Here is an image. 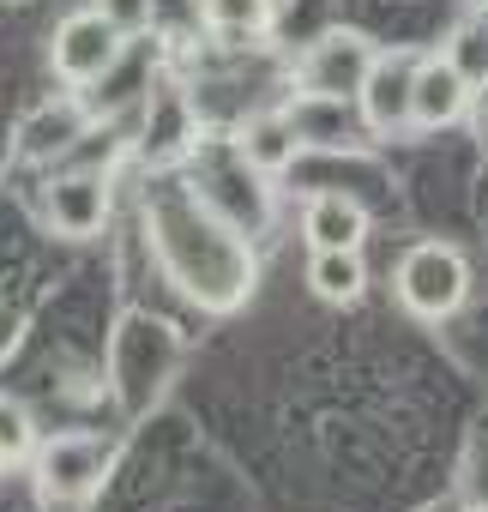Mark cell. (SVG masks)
I'll use <instances>...</instances> for the list:
<instances>
[{
    "instance_id": "3",
    "label": "cell",
    "mask_w": 488,
    "mask_h": 512,
    "mask_svg": "<svg viewBox=\"0 0 488 512\" xmlns=\"http://www.w3.org/2000/svg\"><path fill=\"white\" fill-rule=\"evenodd\" d=\"M127 55V31L103 13V7H85V13H67L49 37V67L67 91H91L103 85Z\"/></svg>"
},
{
    "instance_id": "13",
    "label": "cell",
    "mask_w": 488,
    "mask_h": 512,
    "mask_svg": "<svg viewBox=\"0 0 488 512\" xmlns=\"http://www.w3.org/2000/svg\"><path fill=\"white\" fill-rule=\"evenodd\" d=\"M446 61L482 91V85H488V19H482V25H458L452 43H446Z\"/></svg>"
},
{
    "instance_id": "6",
    "label": "cell",
    "mask_w": 488,
    "mask_h": 512,
    "mask_svg": "<svg viewBox=\"0 0 488 512\" xmlns=\"http://www.w3.org/2000/svg\"><path fill=\"white\" fill-rule=\"evenodd\" d=\"M410 85H416V55H374V73L356 91L362 127L380 133V139L410 133Z\"/></svg>"
},
{
    "instance_id": "2",
    "label": "cell",
    "mask_w": 488,
    "mask_h": 512,
    "mask_svg": "<svg viewBox=\"0 0 488 512\" xmlns=\"http://www.w3.org/2000/svg\"><path fill=\"white\" fill-rule=\"evenodd\" d=\"M392 290H398V302H404L410 320L440 326V320H452L464 308L470 266H464V253L452 241H416L404 260H398V272H392Z\"/></svg>"
},
{
    "instance_id": "1",
    "label": "cell",
    "mask_w": 488,
    "mask_h": 512,
    "mask_svg": "<svg viewBox=\"0 0 488 512\" xmlns=\"http://www.w3.org/2000/svg\"><path fill=\"white\" fill-rule=\"evenodd\" d=\"M115 458H121V446H115V440H103V434H55V440H43V446L31 452L37 500H43V506H55V512L85 506V500L109 482Z\"/></svg>"
},
{
    "instance_id": "12",
    "label": "cell",
    "mask_w": 488,
    "mask_h": 512,
    "mask_svg": "<svg viewBox=\"0 0 488 512\" xmlns=\"http://www.w3.org/2000/svg\"><path fill=\"white\" fill-rule=\"evenodd\" d=\"M37 446H43L37 440V416L13 392H0V470H7V464H31Z\"/></svg>"
},
{
    "instance_id": "7",
    "label": "cell",
    "mask_w": 488,
    "mask_h": 512,
    "mask_svg": "<svg viewBox=\"0 0 488 512\" xmlns=\"http://www.w3.org/2000/svg\"><path fill=\"white\" fill-rule=\"evenodd\" d=\"M43 217H49L55 235H67V241H91V235L109 223V181L91 175V169L55 175L49 193H43Z\"/></svg>"
},
{
    "instance_id": "14",
    "label": "cell",
    "mask_w": 488,
    "mask_h": 512,
    "mask_svg": "<svg viewBox=\"0 0 488 512\" xmlns=\"http://www.w3.org/2000/svg\"><path fill=\"white\" fill-rule=\"evenodd\" d=\"M97 7H103L121 31H139V25L151 19V0H97Z\"/></svg>"
},
{
    "instance_id": "11",
    "label": "cell",
    "mask_w": 488,
    "mask_h": 512,
    "mask_svg": "<svg viewBox=\"0 0 488 512\" xmlns=\"http://www.w3.org/2000/svg\"><path fill=\"white\" fill-rule=\"evenodd\" d=\"M199 19L223 43H260V37H272L278 7L272 0H199Z\"/></svg>"
},
{
    "instance_id": "5",
    "label": "cell",
    "mask_w": 488,
    "mask_h": 512,
    "mask_svg": "<svg viewBox=\"0 0 488 512\" xmlns=\"http://www.w3.org/2000/svg\"><path fill=\"white\" fill-rule=\"evenodd\" d=\"M470 109H476V85H470L446 55L416 61V85H410V127H416V133L458 127Z\"/></svg>"
},
{
    "instance_id": "8",
    "label": "cell",
    "mask_w": 488,
    "mask_h": 512,
    "mask_svg": "<svg viewBox=\"0 0 488 512\" xmlns=\"http://www.w3.org/2000/svg\"><path fill=\"white\" fill-rule=\"evenodd\" d=\"M302 235H308V253H320V247H362L368 241V205L356 193H314L308 211H302Z\"/></svg>"
},
{
    "instance_id": "9",
    "label": "cell",
    "mask_w": 488,
    "mask_h": 512,
    "mask_svg": "<svg viewBox=\"0 0 488 512\" xmlns=\"http://www.w3.org/2000/svg\"><path fill=\"white\" fill-rule=\"evenodd\" d=\"M235 151H241V163L260 169V175H284L296 163V151H302V127L290 115H248Z\"/></svg>"
},
{
    "instance_id": "4",
    "label": "cell",
    "mask_w": 488,
    "mask_h": 512,
    "mask_svg": "<svg viewBox=\"0 0 488 512\" xmlns=\"http://www.w3.org/2000/svg\"><path fill=\"white\" fill-rule=\"evenodd\" d=\"M374 43L368 37H356V31H326V37H314L308 49H302V91L308 97H320V103H356V91L368 85V73H374Z\"/></svg>"
},
{
    "instance_id": "10",
    "label": "cell",
    "mask_w": 488,
    "mask_h": 512,
    "mask_svg": "<svg viewBox=\"0 0 488 512\" xmlns=\"http://www.w3.org/2000/svg\"><path fill=\"white\" fill-rule=\"evenodd\" d=\"M308 290L320 302H332V308L362 302V290H368L362 247H320V253H308Z\"/></svg>"
}]
</instances>
